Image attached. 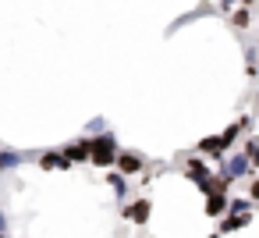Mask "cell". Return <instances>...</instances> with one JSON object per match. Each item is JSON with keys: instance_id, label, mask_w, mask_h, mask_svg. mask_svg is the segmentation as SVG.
Returning <instances> with one entry per match:
<instances>
[{"instance_id": "8992f818", "label": "cell", "mask_w": 259, "mask_h": 238, "mask_svg": "<svg viewBox=\"0 0 259 238\" xmlns=\"http://www.w3.org/2000/svg\"><path fill=\"white\" fill-rule=\"evenodd\" d=\"M107 185H110L117 195H124V192H128V181H124V174H117V171H110V174H107Z\"/></svg>"}, {"instance_id": "5bb4252c", "label": "cell", "mask_w": 259, "mask_h": 238, "mask_svg": "<svg viewBox=\"0 0 259 238\" xmlns=\"http://www.w3.org/2000/svg\"><path fill=\"white\" fill-rule=\"evenodd\" d=\"M245 4H252V0H245Z\"/></svg>"}, {"instance_id": "7a4b0ae2", "label": "cell", "mask_w": 259, "mask_h": 238, "mask_svg": "<svg viewBox=\"0 0 259 238\" xmlns=\"http://www.w3.org/2000/svg\"><path fill=\"white\" fill-rule=\"evenodd\" d=\"M114 164H117V174H139L146 167V160L139 153H121V156H114Z\"/></svg>"}, {"instance_id": "2e32d148", "label": "cell", "mask_w": 259, "mask_h": 238, "mask_svg": "<svg viewBox=\"0 0 259 238\" xmlns=\"http://www.w3.org/2000/svg\"><path fill=\"white\" fill-rule=\"evenodd\" d=\"M0 238H4V234H0Z\"/></svg>"}, {"instance_id": "277c9868", "label": "cell", "mask_w": 259, "mask_h": 238, "mask_svg": "<svg viewBox=\"0 0 259 238\" xmlns=\"http://www.w3.org/2000/svg\"><path fill=\"white\" fill-rule=\"evenodd\" d=\"M64 156H68L71 164H82V160H89V139H82V142L68 146V149H64Z\"/></svg>"}, {"instance_id": "4fadbf2b", "label": "cell", "mask_w": 259, "mask_h": 238, "mask_svg": "<svg viewBox=\"0 0 259 238\" xmlns=\"http://www.w3.org/2000/svg\"><path fill=\"white\" fill-rule=\"evenodd\" d=\"M0 234H4V213H0Z\"/></svg>"}, {"instance_id": "8fae6325", "label": "cell", "mask_w": 259, "mask_h": 238, "mask_svg": "<svg viewBox=\"0 0 259 238\" xmlns=\"http://www.w3.org/2000/svg\"><path fill=\"white\" fill-rule=\"evenodd\" d=\"M15 164H18L15 153H0V171H4V167H15Z\"/></svg>"}, {"instance_id": "52a82bcc", "label": "cell", "mask_w": 259, "mask_h": 238, "mask_svg": "<svg viewBox=\"0 0 259 238\" xmlns=\"http://www.w3.org/2000/svg\"><path fill=\"white\" fill-rule=\"evenodd\" d=\"M224 206H227V199H224V195H209V203H206L209 217H220V213H224Z\"/></svg>"}, {"instance_id": "9c48e42d", "label": "cell", "mask_w": 259, "mask_h": 238, "mask_svg": "<svg viewBox=\"0 0 259 238\" xmlns=\"http://www.w3.org/2000/svg\"><path fill=\"white\" fill-rule=\"evenodd\" d=\"M245 160H248V167L259 160V146H255V139H248V146H245Z\"/></svg>"}, {"instance_id": "9a60e30c", "label": "cell", "mask_w": 259, "mask_h": 238, "mask_svg": "<svg viewBox=\"0 0 259 238\" xmlns=\"http://www.w3.org/2000/svg\"><path fill=\"white\" fill-rule=\"evenodd\" d=\"M213 238H220V234H213Z\"/></svg>"}, {"instance_id": "3957f363", "label": "cell", "mask_w": 259, "mask_h": 238, "mask_svg": "<svg viewBox=\"0 0 259 238\" xmlns=\"http://www.w3.org/2000/svg\"><path fill=\"white\" fill-rule=\"evenodd\" d=\"M149 210H153L149 199H139V203H132V206L124 210V217H128L132 224H146V220H149Z\"/></svg>"}, {"instance_id": "6da1fadb", "label": "cell", "mask_w": 259, "mask_h": 238, "mask_svg": "<svg viewBox=\"0 0 259 238\" xmlns=\"http://www.w3.org/2000/svg\"><path fill=\"white\" fill-rule=\"evenodd\" d=\"M117 156V146H114V135H100V139H89V160L100 164V167H110Z\"/></svg>"}, {"instance_id": "30bf717a", "label": "cell", "mask_w": 259, "mask_h": 238, "mask_svg": "<svg viewBox=\"0 0 259 238\" xmlns=\"http://www.w3.org/2000/svg\"><path fill=\"white\" fill-rule=\"evenodd\" d=\"M217 139H220V142H224V149H227V146H231V142L238 139V125H231V128H227L224 135H217Z\"/></svg>"}, {"instance_id": "ba28073f", "label": "cell", "mask_w": 259, "mask_h": 238, "mask_svg": "<svg viewBox=\"0 0 259 238\" xmlns=\"http://www.w3.org/2000/svg\"><path fill=\"white\" fill-rule=\"evenodd\" d=\"M231 22H234V25H238V29H245V25H248V22H252V11H248V8H238V11H234V15H231Z\"/></svg>"}, {"instance_id": "5b68a950", "label": "cell", "mask_w": 259, "mask_h": 238, "mask_svg": "<svg viewBox=\"0 0 259 238\" xmlns=\"http://www.w3.org/2000/svg\"><path fill=\"white\" fill-rule=\"evenodd\" d=\"M185 171H188V174H192V178H195V185H199V181H206V178H209V167H206V164H202V160H199V156H188V164H185Z\"/></svg>"}, {"instance_id": "7c38bea8", "label": "cell", "mask_w": 259, "mask_h": 238, "mask_svg": "<svg viewBox=\"0 0 259 238\" xmlns=\"http://www.w3.org/2000/svg\"><path fill=\"white\" fill-rule=\"evenodd\" d=\"M220 4H224V8H227V11H231V4H234V0H220Z\"/></svg>"}]
</instances>
